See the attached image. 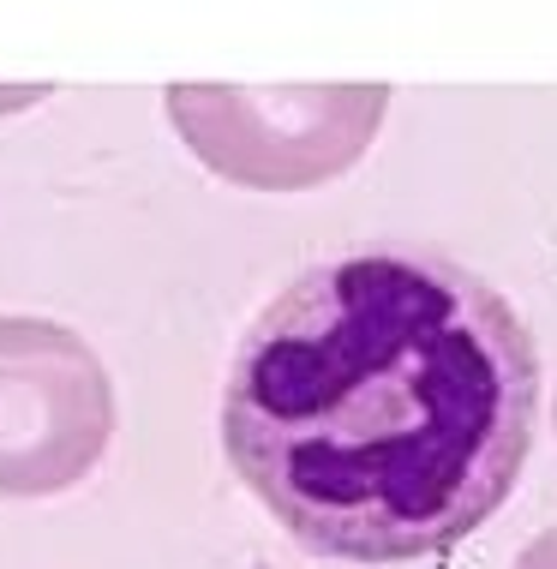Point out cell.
Here are the masks:
<instances>
[{"instance_id": "obj_5", "label": "cell", "mask_w": 557, "mask_h": 569, "mask_svg": "<svg viewBox=\"0 0 557 569\" xmlns=\"http://www.w3.org/2000/svg\"><path fill=\"white\" fill-rule=\"evenodd\" d=\"M42 97H49V84H7V90H0V114L30 109V102H42Z\"/></svg>"}, {"instance_id": "obj_4", "label": "cell", "mask_w": 557, "mask_h": 569, "mask_svg": "<svg viewBox=\"0 0 557 569\" xmlns=\"http://www.w3.org/2000/svg\"><path fill=\"white\" fill-rule=\"evenodd\" d=\"M509 569H557V528H539L528 546H521V558Z\"/></svg>"}, {"instance_id": "obj_2", "label": "cell", "mask_w": 557, "mask_h": 569, "mask_svg": "<svg viewBox=\"0 0 557 569\" xmlns=\"http://www.w3.org/2000/svg\"><path fill=\"white\" fill-rule=\"evenodd\" d=\"M162 109L216 180L312 192L366 162L390 114V84H168Z\"/></svg>"}, {"instance_id": "obj_1", "label": "cell", "mask_w": 557, "mask_h": 569, "mask_svg": "<svg viewBox=\"0 0 557 569\" xmlns=\"http://www.w3.org/2000/svg\"><path fill=\"white\" fill-rule=\"evenodd\" d=\"M534 413V336L486 276L360 246L300 270L240 336L222 456L312 558L420 563L516 498Z\"/></svg>"}, {"instance_id": "obj_3", "label": "cell", "mask_w": 557, "mask_h": 569, "mask_svg": "<svg viewBox=\"0 0 557 569\" xmlns=\"http://www.w3.org/2000/svg\"><path fill=\"white\" fill-rule=\"evenodd\" d=\"M115 378L72 325L0 312V498H60L115 443Z\"/></svg>"}, {"instance_id": "obj_6", "label": "cell", "mask_w": 557, "mask_h": 569, "mask_svg": "<svg viewBox=\"0 0 557 569\" xmlns=\"http://www.w3.org/2000/svg\"><path fill=\"white\" fill-rule=\"evenodd\" d=\"M551 420H557V408H551Z\"/></svg>"}]
</instances>
